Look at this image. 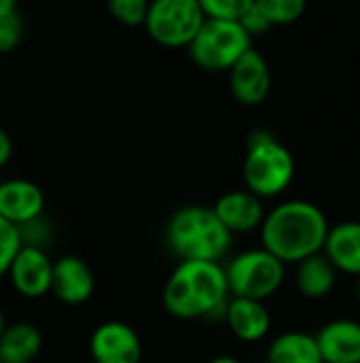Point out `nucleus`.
<instances>
[{
	"label": "nucleus",
	"mask_w": 360,
	"mask_h": 363,
	"mask_svg": "<svg viewBox=\"0 0 360 363\" xmlns=\"http://www.w3.org/2000/svg\"><path fill=\"white\" fill-rule=\"evenodd\" d=\"M23 38V19L19 11L0 17V55L11 53Z\"/></svg>",
	"instance_id": "24"
},
{
	"label": "nucleus",
	"mask_w": 360,
	"mask_h": 363,
	"mask_svg": "<svg viewBox=\"0 0 360 363\" xmlns=\"http://www.w3.org/2000/svg\"><path fill=\"white\" fill-rule=\"evenodd\" d=\"M11 155H13V140L11 136L0 128V168L6 166L11 162Z\"/></svg>",
	"instance_id": "27"
},
{
	"label": "nucleus",
	"mask_w": 360,
	"mask_h": 363,
	"mask_svg": "<svg viewBox=\"0 0 360 363\" xmlns=\"http://www.w3.org/2000/svg\"><path fill=\"white\" fill-rule=\"evenodd\" d=\"M323 253L337 272L360 277V221H342L329 228Z\"/></svg>",
	"instance_id": "16"
},
{
	"label": "nucleus",
	"mask_w": 360,
	"mask_h": 363,
	"mask_svg": "<svg viewBox=\"0 0 360 363\" xmlns=\"http://www.w3.org/2000/svg\"><path fill=\"white\" fill-rule=\"evenodd\" d=\"M240 21V26L246 30V34L250 36V38H255V36H263V34H267L269 30H272V23L265 19V15L255 6V2H252V6L238 19Z\"/></svg>",
	"instance_id": "26"
},
{
	"label": "nucleus",
	"mask_w": 360,
	"mask_h": 363,
	"mask_svg": "<svg viewBox=\"0 0 360 363\" xmlns=\"http://www.w3.org/2000/svg\"><path fill=\"white\" fill-rule=\"evenodd\" d=\"M229 89L231 96L244 106H259L267 100L272 91V70L263 53L248 49L229 68Z\"/></svg>",
	"instance_id": "10"
},
{
	"label": "nucleus",
	"mask_w": 360,
	"mask_h": 363,
	"mask_svg": "<svg viewBox=\"0 0 360 363\" xmlns=\"http://www.w3.org/2000/svg\"><path fill=\"white\" fill-rule=\"evenodd\" d=\"M4 328H6V321H4V315H2V308H0V336L4 332Z\"/></svg>",
	"instance_id": "30"
},
{
	"label": "nucleus",
	"mask_w": 360,
	"mask_h": 363,
	"mask_svg": "<svg viewBox=\"0 0 360 363\" xmlns=\"http://www.w3.org/2000/svg\"><path fill=\"white\" fill-rule=\"evenodd\" d=\"M246 147L248 151L242 168L246 189L261 200L284 194L295 179L293 153L269 130L250 132Z\"/></svg>",
	"instance_id": "4"
},
{
	"label": "nucleus",
	"mask_w": 360,
	"mask_h": 363,
	"mask_svg": "<svg viewBox=\"0 0 360 363\" xmlns=\"http://www.w3.org/2000/svg\"><path fill=\"white\" fill-rule=\"evenodd\" d=\"M223 317L231 334L242 342H259L272 330V315L261 300L229 298Z\"/></svg>",
	"instance_id": "15"
},
{
	"label": "nucleus",
	"mask_w": 360,
	"mask_h": 363,
	"mask_svg": "<svg viewBox=\"0 0 360 363\" xmlns=\"http://www.w3.org/2000/svg\"><path fill=\"white\" fill-rule=\"evenodd\" d=\"M19 232V238H21V245L25 247H38V249H45L49 238H51V228H49V221L40 215L23 225L17 228Z\"/></svg>",
	"instance_id": "25"
},
{
	"label": "nucleus",
	"mask_w": 360,
	"mask_h": 363,
	"mask_svg": "<svg viewBox=\"0 0 360 363\" xmlns=\"http://www.w3.org/2000/svg\"><path fill=\"white\" fill-rule=\"evenodd\" d=\"M255 6L274 26H289L303 17L308 0H255Z\"/></svg>",
	"instance_id": "20"
},
{
	"label": "nucleus",
	"mask_w": 360,
	"mask_h": 363,
	"mask_svg": "<svg viewBox=\"0 0 360 363\" xmlns=\"http://www.w3.org/2000/svg\"><path fill=\"white\" fill-rule=\"evenodd\" d=\"M204 15L210 19H229L238 21L255 0H197Z\"/></svg>",
	"instance_id": "22"
},
{
	"label": "nucleus",
	"mask_w": 360,
	"mask_h": 363,
	"mask_svg": "<svg viewBox=\"0 0 360 363\" xmlns=\"http://www.w3.org/2000/svg\"><path fill=\"white\" fill-rule=\"evenodd\" d=\"M6 277L19 296L28 300H38L51 294L53 262L45 249L21 245L6 270Z\"/></svg>",
	"instance_id": "8"
},
{
	"label": "nucleus",
	"mask_w": 360,
	"mask_h": 363,
	"mask_svg": "<svg viewBox=\"0 0 360 363\" xmlns=\"http://www.w3.org/2000/svg\"><path fill=\"white\" fill-rule=\"evenodd\" d=\"M206 15L197 0H151L144 19L146 34L161 47H189Z\"/></svg>",
	"instance_id": "7"
},
{
	"label": "nucleus",
	"mask_w": 360,
	"mask_h": 363,
	"mask_svg": "<svg viewBox=\"0 0 360 363\" xmlns=\"http://www.w3.org/2000/svg\"><path fill=\"white\" fill-rule=\"evenodd\" d=\"M149 4L151 0H106V9L112 15V19L127 28H136L144 23Z\"/></svg>",
	"instance_id": "21"
},
{
	"label": "nucleus",
	"mask_w": 360,
	"mask_h": 363,
	"mask_svg": "<svg viewBox=\"0 0 360 363\" xmlns=\"http://www.w3.org/2000/svg\"><path fill=\"white\" fill-rule=\"evenodd\" d=\"M221 223L236 236V234H250L261 228L265 219V206L259 196L248 189L227 191L216 200L212 206Z\"/></svg>",
	"instance_id": "12"
},
{
	"label": "nucleus",
	"mask_w": 360,
	"mask_h": 363,
	"mask_svg": "<svg viewBox=\"0 0 360 363\" xmlns=\"http://www.w3.org/2000/svg\"><path fill=\"white\" fill-rule=\"evenodd\" d=\"M95 289V279L87 262L76 255H64L53 262V279H51V294L68 304L79 306L85 304Z\"/></svg>",
	"instance_id": "11"
},
{
	"label": "nucleus",
	"mask_w": 360,
	"mask_h": 363,
	"mask_svg": "<svg viewBox=\"0 0 360 363\" xmlns=\"http://www.w3.org/2000/svg\"><path fill=\"white\" fill-rule=\"evenodd\" d=\"M0 57H2V55H0Z\"/></svg>",
	"instance_id": "32"
},
{
	"label": "nucleus",
	"mask_w": 360,
	"mask_h": 363,
	"mask_svg": "<svg viewBox=\"0 0 360 363\" xmlns=\"http://www.w3.org/2000/svg\"><path fill=\"white\" fill-rule=\"evenodd\" d=\"M329 228L325 211L314 202L286 200L265 213L259 228L261 247L282 264H299L323 251Z\"/></svg>",
	"instance_id": "1"
},
{
	"label": "nucleus",
	"mask_w": 360,
	"mask_h": 363,
	"mask_svg": "<svg viewBox=\"0 0 360 363\" xmlns=\"http://www.w3.org/2000/svg\"><path fill=\"white\" fill-rule=\"evenodd\" d=\"M267 363H323L318 342L308 332H284L267 349Z\"/></svg>",
	"instance_id": "19"
},
{
	"label": "nucleus",
	"mask_w": 360,
	"mask_h": 363,
	"mask_svg": "<svg viewBox=\"0 0 360 363\" xmlns=\"http://www.w3.org/2000/svg\"><path fill=\"white\" fill-rule=\"evenodd\" d=\"M208 363H242L238 357H231V355H219L214 359H210Z\"/></svg>",
	"instance_id": "29"
},
{
	"label": "nucleus",
	"mask_w": 360,
	"mask_h": 363,
	"mask_svg": "<svg viewBox=\"0 0 360 363\" xmlns=\"http://www.w3.org/2000/svg\"><path fill=\"white\" fill-rule=\"evenodd\" d=\"M45 213L42 189L28 179H8L0 183V217L19 228Z\"/></svg>",
	"instance_id": "13"
},
{
	"label": "nucleus",
	"mask_w": 360,
	"mask_h": 363,
	"mask_svg": "<svg viewBox=\"0 0 360 363\" xmlns=\"http://www.w3.org/2000/svg\"><path fill=\"white\" fill-rule=\"evenodd\" d=\"M229 285L221 262L180 259L163 287V308L182 321L223 317Z\"/></svg>",
	"instance_id": "2"
},
{
	"label": "nucleus",
	"mask_w": 360,
	"mask_h": 363,
	"mask_svg": "<svg viewBox=\"0 0 360 363\" xmlns=\"http://www.w3.org/2000/svg\"><path fill=\"white\" fill-rule=\"evenodd\" d=\"M19 249H21V238L17 228L0 217V279L6 277V270Z\"/></svg>",
	"instance_id": "23"
},
{
	"label": "nucleus",
	"mask_w": 360,
	"mask_h": 363,
	"mask_svg": "<svg viewBox=\"0 0 360 363\" xmlns=\"http://www.w3.org/2000/svg\"><path fill=\"white\" fill-rule=\"evenodd\" d=\"M323 363H360V321L333 319L316 334Z\"/></svg>",
	"instance_id": "14"
},
{
	"label": "nucleus",
	"mask_w": 360,
	"mask_h": 363,
	"mask_svg": "<svg viewBox=\"0 0 360 363\" xmlns=\"http://www.w3.org/2000/svg\"><path fill=\"white\" fill-rule=\"evenodd\" d=\"M356 298H359V302H360V277H359V281H356Z\"/></svg>",
	"instance_id": "31"
},
{
	"label": "nucleus",
	"mask_w": 360,
	"mask_h": 363,
	"mask_svg": "<svg viewBox=\"0 0 360 363\" xmlns=\"http://www.w3.org/2000/svg\"><path fill=\"white\" fill-rule=\"evenodd\" d=\"M166 240L180 259L221 262L231 249L233 234L210 206L189 204L170 217Z\"/></svg>",
	"instance_id": "3"
},
{
	"label": "nucleus",
	"mask_w": 360,
	"mask_h": 363,
	"mask_svg": "<svg viewBox=\"0 0 360 363\" xmlns=\"http://www.w3.org/2000/svg\"><path fill=\"white\" fill-rule=\"evenodd\" d=\"M42 351V334L32 323L6 325L0 336V362L32 363Z\"/></svg>",
	"instance_id": "18"
},
{
	"label": "nucleus",
	"mask_w": 360,
	"mask_h": 363,
	"mask_svg": "<svg viewBox=\"0 0 360 363\" xmlns=\"http://www.w3.org/2000/svg\"><path fill=\"white\" fill-rule=\"evenodd\" d=\"M89 353L93 363H140L142 340L132 325L123 321H106L93 330Z\"/></svg>",
	"instance_id": "9"
},
{
	"label": "nucleus",
	"mask_w": 360,
	"mask_h": 363,
	"mask_svg": "<svg viewBox=\"0 0 360 363\" xmlns=\"http://www.w3.org/2000/svg\"><path fill=\"white\" fill-rule=\"evenodd\" d=\"M187 49L197 68L206 72H229V68L252 49V38L240 21L206 17Z\"/></svg>",
	"instance_id": "5"
},
{
	"label": "nucleus",
	"mask_w": 360,
	"mask_h": 363,
	"mask_svg": "<svg viewBox=\"0 0 360 363\" xmlns=\"http://www.w3.org/2000/svg\"><path fill=\"white\" fill-rule=\"evenodd\" d=\"M225 268L231 298H250L265 302L284 285L286 264L261 249H248L231 257Z\"/></svg>",
	"instance_id": "6"
},
{
	"label": "nucleus",
	"mask_w": 360,
	"mask_h": 363,
	"mask_svg": "<svg viewBox=\"0 0 360 363\" xmlns=\"http://www.w3.org/2000/svg\"><path fill=\"white\" fill-rule=\"evenodd\" d=\"M17 2L19 0H0V17L15 13L17 11Z\"/></svg>",
	"instance_id": "28"
},
{
	"label": "nucleus",
	"mask_w": 360,
	"mask_h": 363,
	"mask_svg": "<svg viewBox=\"0 0 360 363\" xmlns=\"http://www.w3.org/2000/svg\"><path fill=\"white\" fill-rule=\"evenodd\" d=\"M339 272L329 262V257L320 251L297 264L295 270V287L306 300H325L337 285Z\"/></svg>",
	"instance_id": "17"
},
{
	"label": "nucleus",
	"mask_w": 360,
	"mask_h": 363,
	"mask_svg": "<svg viewBox=\"0 0 360 363\" xmlns=\"http://www.w3.org/2000/svg\"><path fill=\"white\" fill-rule=\"evenodd\" d=\"M0 363H2V362H0Z\"/></svg>",
	"instance_id": "33"
}]
</instances>
